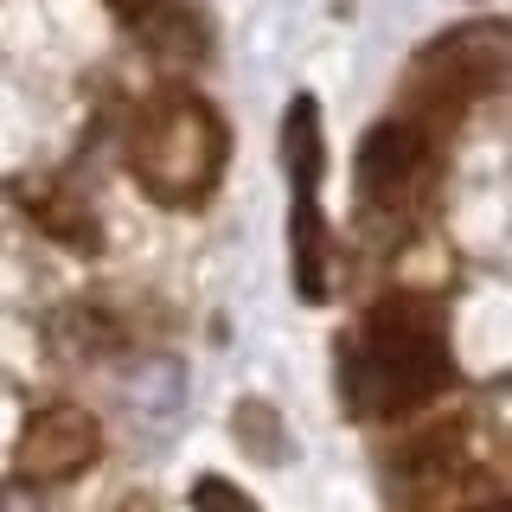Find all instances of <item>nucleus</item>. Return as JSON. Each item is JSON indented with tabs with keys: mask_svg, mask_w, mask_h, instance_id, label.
<instances>
[{
	"mask_svg": "<svg viewBox=\"0 0 512 512\" xmlns=\"http://www.w3.org/2000/svg\"><path fill=\"white\" fill-rule=\"evenodd\" d=\"M186 500H192V512H256V500L237 487V480H224V474H199Z\"/></svg>",
	"mask_w": 512,
	"mask_h": 512,
	"instance_id": "0eeeda50",
	"label": "nucleus"
},
{
	"mask_svg": "<svg viewBox=\"0 0 512 512\" xmlns=\"http://www.w3.org/2000/svg\"><path fill=\"white\" fill-rule=\"evenodd\" d=\"M429 167V135L416 128L410 116H384L378 128H365L359 141V199L365 212H391V205H404L416 180H423Z\"/></svg>",
	"mask_w": 512,
	"mask_h": 512,
	"instance_id": "423d86ee",
	"label": "nucleus"
},
{
	"mask_svg": "<svg viewBox=\"0 0 512 512\" xmlns=\"http://www.w3.org/2000/svg\"><path fill=\"white\" fill-rule=\"evenodd\" d=\"M128 173L154 205H205L224 180V116L199 90H154L128 128Z\"/></svg>",
	"mask_w": 512,
	"mask_h": 512,
	"instance_id": "f03ea898",
	"label": "nucleus"
},
{
	"mask_svg": "<svg viewBox=\"0 0 512 512\" xmlns=\"http://www.w3.org/2000/svg\"><path fill=\"white\" fill-rule=\"evenodd\" d=\"M455 378L448 320L423 295H384L346 340V397L359 416H410Z\"/></svg>",
	"mask_w": 512,
	"mask_h": 512,
	"instance_id": "f257e3e1",
	"label": "nucleus"
},
{
	"mask_svg": "<svg viewBox=\"0 0 512 512\" xmlns=\"http://www.w3.org/2000/svg\"><path fill=\"white\" fill-rule=\"evenodd\" d=\"M461 512H512V506H500V500H487V506H461Z\"/></svg>",
	"mask_w": 512,
	"mask_h": 512,
	"instance_id": "9b49d317",
	"label": "nucleus"
},
{
	"mask_svg": "<svg viewBox=\"0 0 512 512\" xmlns=\"http://www.w3.org/2000/svg\"><path fill=\"white\" fill-rule=\"evenodd\" d=\"M109 7H116V13H122V20L135 26V32H148V39H160V45H167V32H173V13H180L173 0H109Z\"/></svg>",
	"mask_w": 512,
	"mask_h": 512,
	"instance_id": "6e6552de",
	"label": "nucleus"
},
{
	"mask_svg": "<svg viewBox=\"0 0 512 512\" xmlns=\"http://www.w3.org/2000/svg\"><path fill=\"white\" fill-rule=\"evenodd\" d=\"M320 103L295 96L282 122V160H288V186H295V212H288V256H295V295L301 301H327V218H320Z\"/></svg>",
	"mask_w": 512,
	"mask_h": 512,
	"instance_id": "7ed1b4c3",
	"label": "nucleus"
},
{
	"mask_svg": "<svg viewBox=\"0 0 512 512\" xmlns=\"http://www.w3.org/2000/svg\"><path fill=\"white\" fill-rule=\"evenodd\" d=\"M506 58H512V26H461L416 58V77L442 109H455V103H474L506 71Z\"/></svg>",
	"mask_w": 512,
	"mask_h": 512,
	"instance_id": "39448f33",
	"label": "nucleus"
},
{
	"mask_svg": "<svg viewBox=\"0 0 512 512\" xmlns=\"http://www.w3.org/2000/svg\"><path fill=\"white\" fill-rule=\"evenodd\" d=\"M96 455H103V423L84 404H45L32 410V423L13 442V480L58 487V480H77L84 468H96Z\"/></svg>",
	"mask_w": 512,
	"mask_h": 512,
	"instance_id": "20e7f679",
	"label": "nucleus"
},
{
	"mask_svg": "<svg viewBox=\"0 0 512 512\" xmlns=\"http://www.w3.org/2000/svg\"><path fill=\"white\" fill-rule=\"evenodd\" d=\"M109 512H160V500H154V493H128V500H116Z\"/></svg>",
	"mask_w": 512,
	"mask_h": 512,
	"instance_id": "9d476101",
	"label": "nucleus"
},
{
	"mask_svg": "<svg viewBox=\"0 0 512 512\" xmlns=\"http://www.w3.org/2000/svg\"><path fill=\"white\" fill-rule=\"evenodd\" d=\"M39 487H26V480H13L7 493H0V512H39V500H32Z\"/></svg>",
	"mask_w": 512,
	"mask_h": 512,
	"instance_id": "1a4fd4ad",
	"label": "nucleus"
}]
</instances>
